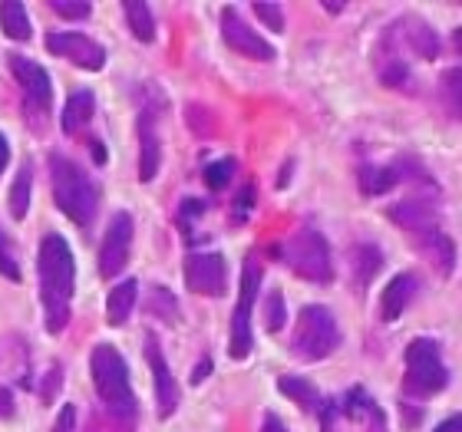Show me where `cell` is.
<instances>
[{"label":"cell","mask_w":462,"mask_h":432,"mask_svg":"<svg viewBox=\"0 0 462 432\" xmlns=\"http://www.w3.org/2000/svg\"><path fill=\"white\" fill-rule=\"evenodd\" d=\"M14 416V393L7 386H0V419H10Z\"/></svg>","instance_id":"obj_37"},{"label":"cell","mask_w":462,"mask_h":432,"mask_svg":"<svg viewBox=\"0 0 462 432\" xmlns=\"http://www.w3.org/2000/svg\"><path fill=\"white\" fill-rule=\"evenodd\" d=\"M50 182H53V198H57L60 212L79 228H89L99 212V188L93 175L63 152H53L50 155Z\"/></svg>","instance_id":"obj_3"},{"label":"cell","mask_w":462,"mask_h":432,"mask_svg":"<svg viewBox=\"0 0 462 432\" xmlns=\"http://www.w3.org/2000/svg\"><path fill=\"white\" fill-rule=\"evenodd\" d=\"M413 169L416 165L410 162V159H400V162H393V165H364V169H360V188H364L366 195H383V192H390L393 185L403 182Z\"/></svg>","instance_id":"obj_18"},{"label":"cell","mask_w":462,"mask_h":432,"mask_svg":"<svg viewBox=\"0 0 462 432\" xmlns=\"http://www.w3.org/2000/svg\"><path fill=\"white\" fill-rule=\"evenodd\" d=\"M288 320V304H284V294L281 290H271L268 300H264V326L271 334H278L281 326Z\"/></svg>","instance_id":"obj_30"},{"label":"cell","mask_w":462,"mask_h":432,"mask_svg":"<svg viewBox=\"0 0 462 432\" xmlns=\"http://www.w3.org/2000/svg\"><path fill=\"white\" fill-rule=\"evenodd\" d=\"M53 432H77V409H73V406H63V409H60Z\"/></svg>","instance_id":"obj_36"},{"label":"cell","mask_w":462,"mask_h":432,"mask_svg":"<svg viewBox=\"0 0 462 432\" xmlns=\"http://www.w3.org/2000/svg\"><path fill=\"white\" fill-rule=\"evenodd\" d=\"M261 432H288V426L281 423L274 413H268V416H264V423H261Z\"/></svg>","instance_id":"obj_39"},{"label":"cell","mask_w":462,"mask_h":432,"mask_svg":"<svg viewBox=\"0 0 462 432\" xmlns=\"http://www.w3.org/2000/svg\"><path fill=\"white\" fill-rule=\"evenodd\" d=\"M281 258L298 278L310 280V284H330L334 280V261H330V244L328 238L314 228L294 231L284 244H281Z\"/></svg>","instance_id":"obj_6"},{"label":"cell","mask_w":462,"mask_h":432,"mask_svg":"<svg viewBox=\"0 0 462 432\" xmlns=\"http://www.w3.org/2000/svg\"><path fill=\"white\" fill-rule=\"evenodd\" d=\"M320 416H324V432H386L383 409L360 386L346 390L334 403H324Z\"/></svg>","instance_id":"obj_7"},{"label":"cell","mask_w":462,"mask_h":432,"mask_svg":"<svg viewBox=\"0 0 462 432\" xmlns=\"http://www.w3.org/2000/svg\"><path fill=\"white\" fill-rule=\"evenodd\" d=\"M337 346H340V326L334 320V314L328 308H320V304H308L298 314L294 336H291L294 356L304 360V363H318V360H328Z\"/></svg>","instance_id":"obj_5"},{"label":"cell","mask_w":462,"mask_h":432,"mask_svg":"<svg viewBox=\"0 0 462 432\" xmlns=\"http://www.w3.org/2000/svg\"><path fill=\"white\" fill-rule=\"evenodd\" d=\"M7 67L14 73L20 87H23V97H27V109L37 115H50V106H53V87H50L47 69L33 63L30 57H20V53H10Z\"/></svg>","instance_id":"obj_11"},{"label":"cell","mask_w":462,"mask_h":432,"mask_svg":"<svg viewBox=\"0 0 462 432\" xmlns=\"http://www.w3.org/2000/svg\"><path fill=\"white\" fill-rule=\"evenodd\" d=\"M133 231L135 221L129 212H116L106 225L103 244H99V274L103 278H116L119 271H125L129 251H133Z\"/></svg>","instance_id":"obj_9"},{"label":"cell","mask_w":462,"mask_h":432,"mask_svg":"<svg viewBox=\"0 0 462 432\" xmlns=\"http://www.w3.org/2000/svg\"><path fill=\"white\" fill-rule=\"evenodd\" d=\"M278 390L288 396V400H294L300 409H308V413H310V409H314V413H320V409H324V400H320L318 386L308 383L304 376H281Z\"/></svg>","instance_id":"obj_23"},{"label":"cell","mask_w":462,"mask_h":432,"mask_svg":"<svg viewBox=\"0 0 462 432\" xmlns=\"http://www.w3.org/2000/svg\"><path fill=\"white\" fill-rule=\"evenodd\" d=\"M235 172H238V162H235V159H218V162L205 165V182H208V188L222 192L225 185L235 179Z\"/></svg>","instance_id":"obj_29"},{"label":"cell","mask_w":462,"mask_h":432,"mask_svg":"<svg viewBox=\"0 0 462 432\" xmlns=\"http://www.w3.org/2000/svg\"><path fill=\"white\" fill-rule=\"evenodd\" d=\"M145 308H149V314H152L155 320H162V324H175V320H179V300H175L172 290L162 288V284H155V288L149 290Z\"/></svg>","instance_id":"obj_28"},{"label":"cell","mask_w":462,"mask_h":432,"mask_svg":"<svg viewBox=\"0 0 462 432\" xmlns=\"http://www.w3.org/2000/svg\"><path fill=\"white\" fill-rule=\"evenodd\" d=\"M416 294H420V278L410 274V271L396 274V278L390 280V288L383 290V298H380V317H383L386 324H390V320H400Z\"/></svg>","instance_id":"obj_17"},{"label":"cell","mask_w":462,"mask_h":432,"mask_svg":"<svg viewBox=\"0 0 462 432\" xmlns=\"http://www.w3.org/2000/svg\"><path fill=\"white\" fill-rule=\"evenodd\" d=\"M406 373H403V393L410 400H430V396L443 393L449 383V370L443 363V350L436 340L420 336L406 346L403 354Z\"/></svg>","instance_id":"obj_4"},{"label":"cell","mask_w":462,"mask_h":432,"mask_svg":"<svg viewBox=\"0 0 462 432\" xmlns=\"http://www.w3.org/2000/svg\"><path fill=\"white\" fill-rule=\"evenodd\" d=\"M254 17L268 30H274V33H281V30L288 27V17H284V7H281V4H254Z\"/></svg>","instance_id":"obj_32"},{"label":"cell","mask_w":462,"mask_h":432,"mask_svg":"<svg viewBox=\"0 0 462 432\" xmlns=\"http://www.w3.org/2000/svg\"><path fill=\"white\" fill-rule=\"evenodd\" d=\"M93 113H97V97L89 93V89H77V93H69L67 106H63V133L67 135H77L83 133L89 125V119H93Z\"/></svg>","instance_id":"obj_20"},{"label":"cell","mask_w":462,"mask_h":432,"mask_svg":"<svg viewBox=\"0 0 462 432\" xmlns=\"http://www.w3.org/2000/svg\"><path fill=\"white\" fill-rule=\"evenodd\" d=\"M50 7H53V14H60L63 20H87L89 14H93V7H89L87 0H79V4H63V0H53Z\"/></svg>","instance_id":"obj_34"},{"label":"cell","mask_w":462,"mask_h":432,"mask_svg":"<svg viewBox=\"0 0 462 432\" xmlns=\"http://www.w3.org/2000/svg\"><path fill=\"white\" fill-rule=\"evenodd\" d=\"M222 37H225V43L235 50V53H241V57L261 60V63L274 60V47L261 37L258 30L251 27L248 20L241 17L238 7H225L222 10Z\"/></svg>","instance_id":"obj_12"},{"label":"cell","mask_w":462,"mask_h":432,"mask_svg":"<svg viewBox=\"0 0 462 432\" xmlns=\"http://www.w3.org/2000/svg\"><path fill=\"white\" fill-rule=\"evenodd\" d=\"M89 373H93V386H97L99 400L106 406L113 432H135L139 406H135L129 366H125L123 354L113 344H97L89 354Z\"/></svg>","instance_id":"obj_2"},{"label":"cell","mask_w":462,"mask_h":432,"mask_svg":"<svg viewBox=\"0 0 462 432\" xmlns=\"http://www.w3.org/2000/svg\"><path fill=\"white\" fill-rule=\"evenodd\" d=\"M258 288H261V264L254 258L245 261L241 268V294L238 308L231 314V340H228V356L231 360H245L251 354V317H254V304H258Z\"/></svg>","instance_id":"obj_8"},{"label":"cell","mask_w":462,"mask_h":432,"mask_svg":"<svg viewBox=\"0 0 462 432\" xmlns=\"http://www.w3.org/2000/svg\"><path fill=\"white\" fill-rule=\"evenodd\" d=\"M212 373V360L205 356V360H199V366H195V373H192V383H202L205 376Z\"/></svg>","instance_id":"obj_40"},{"label":"cell","mask_w":462,"mask_h":432,"mask_svg":"<svg viewBox=\"0 0 462 432\" xmlns=\"http://www.w3.org/2000/svg\"><path fill=\"white\" fill-rule=\"evenodd\" d=\"M7 162H10V145H7V139H4V133H0V175H4Z\"/></svg>","instance_id":"obj_42"},{"label":"cell","mask_w":462,"mask_h":432,"mask_svg":"<svg viewBox=\"0 0 462 432\" xmlns=\"http://www.w3.org/2000/svg\"><path fill=\"white\" fill-rule=\"evenodd\" d=\"M324 10H328V14H340V10H344V4H324Z\"/></svg>","instance_id":"obj_43"},{"label":"cell","mask_w":462,"mask_h":432,"mask_svg":"<svg viewBox=\"0 0 462 432\" xmlns=\"http://www.w3.org/2000/svg\"><path fill=\"white\" fill-rule=\"evenodd\" d=\"M135 300H139V280L135 278H125L123 284H116L109 290V300H106V320L113 326H123L129 320V314L135 310Z\"/></svg>","instance_id":"obj_21"},{"label":"cell","mask_w":462,"mask_h":432,"mask_svg":"<svg viewBox=\"0 0 462 432\" xmlns=\"http://www.w3.org/2000/svg\"><path fill=\"white\" fill-rule=\"evenodd\" d=\"M386 33H390L393 43H403L406 50H413L420 60H436L439 57V50H443V43H439V37H436V30L420 17L396 20Z\"/></svg>","instance_id":"obj_15"},{"label":"cell","mask_w":462,"mask_h":432,"mask_svg":"<svg viewBox=\"0 0 462 432\" xmlns=\"http://www.w3.org/2000/svg\"><path fill=\"white\" fill-rule=\"evenodd\" d=\"M123 14H125L129 30H133V37L143 40V43H152V37H155L152 7H149V4H139V0H129V4H123Z\"/></svg>","instance_id":"obj_26"},{"label":"cell","mask_w":462,"mask_h":432,"mask_svg":"<svg viewBox=\"0 0 462 432\" xmlns=\"http://www.w3.org/2000/svg\"><path fill=\"white\" fill-rule=\"evenodd\" d=\"M443 87H446V97H449V109H453V115H459V69H449L443 77Z\"/></svg>","instance_id":"obj_35"},{"label":"cell","mask_w":462,"mask_h":432,"mask_svg":"<svg viewBox=\"0 0 462 432\" xmlns=\"http://www.w3.org/2000/svg\"><path fill=\"white\" fill-rule=\"evenodd\" d=\"M0 27H4V33H7L10 40H17V43H27L30 33H33L27 7H23V4H14V0L0 4Z\"/></svg>","instance_id":"obj_25"},{"label":"cell","mask_w":462,"mask_h":432,"mask_svg":"<svg viewBox=\"0 0 462 432\" xmlns=\"http://www.w3.org/2000/svg\"><path fill=\"white\" fill-rule=\"evenodd\" d=\"M202 215H205V202H199V198H185V202L179 205V215H175V221H179V228L185 231V241H195L192 221L202 218Z\"/></svg>","instance_id":"obj_31"},{"label":"cell","mask_w":462,"mask_h":432,"mask_svg":"<svg viewBox=\"0 0 462 432\" xmlns=\"http://www.w3.org/2000/svg\"><path fill=\"white\" fill-rule=\"evenodd\" d=\"M380 268H383L380 248H374V244H354V251H350V278H354L356 288L370 284Z\"/></svg>","instance_id":"obj_22"},{"label":"cell","mask_w":462,"mask_h":432,"mask_svg":"<svg viewBox=\"0 0 462 432\" xmlns=\"http://www.w3.org/2000/svg\"><path fill=\"white\" fill-rule=\"evenodd\" d=\"M30 182H33V169H30V162H23L14 185H10V215L17 221L27 218L30 212Z\"/></svg>","instance_id":"obj_27"},{"label":"cell","mask_w":462,"mask_h":432,"mask_svg":"<svg viewBox=\"0 0 462 432\" xmlns=\"http://www.w3.org/2000/svg\"><path fill=\"white\" fill-rule=\"evenodd\" d=\"M386 215L400 225V228L413 231V234H420V231L426 228H436V218H433V205L423 202V198H406V202H396L393 208H386Z\"/></svg>","instance_id":"obj_19"},{"label":"cell","mask_w":462,"mask_h":432,"mask_svg":"<svg viewBox=\"0 0 462 432\" xmlns=\"http://www.w3.org/2000/svg\"><path fill=\"white\" fill-rule=\"evenodd\" d=\"M47 50L53 57L69 60V63L79 69H93V73H97V69L106 67V50L99 47L93 37H87V33H77V30L47 33Z\"/></svg>","instance_id":"obj_10"},{"label":"cell","mask_w":462,"mask_h":432,"mask_svg":"<svg viewBox=\"0 0 462 432\" xmlns=\"http://www.w3.org/2000/svg\"><path fill=\"white\" fill-rule=\"evenodd\" d=\"M416 241H420V248L430 254V258L439 264L443 271H453V264H456V248H453V241L446 238L443 231L439 228H426V231H420V234H413Z\"/></svg>","instance_id":"obj_24"},{"label":"cell","mask_w":462,"mask_h":432,"mask_svg":"<svg viewBox=\"0 0 462 432\" xmlns=\"http://www.w3.org/2000/svg\"><path fill=\"white\" fill-rule=\"evenodd\" d=\"M162 165V142H159V119L149 106L139 113V182H152Z\"/></svg>","instance_id":"obj_16"},{"label":"cell","mask_w":462,"mask_h":432,"mask_svg":"<svg viewBox=\"0 0 462 432\" xmlns=\"http://www.w3.org/2000/svg\"><path fill=\"white\" fill-rule=\"evenodd\" d=\"M433 432H462V416H449V419H443Z\"/></svg>","instance_id":"obj_41"},{"label":"cell","mask_w":462,"mask_h":432,"mask_svg":"<svg viewBox=\"0 0 462 432\" xmlns=\"http://www.w3.org/2000/svg\"><path fill=\"white\" fill-rule=\"evenodd\" d=\"M251 198H254V188H245V192L238 195V221H245V215L251 212Z\"/></svg>","instance_id":"obj_38"},{"label":"cell","mask_w":462,"mask_h":432,"mask_svg":"<svg viewBox=\"0 0 462 432\" xmlns=\"http://www.w3.org/2000/svg\"><path fill=\"white\" fill-rule=\"evenodd\" d=\"M37 278H40V304H43V326L47 334H63L69 324V300L77 288V264L67 238L50 231L40 238L37 248Z\"/></svg>","instance_id":"obj_1"},{"label":"cell","mask_w":462,"mask_h":432,"mask_svg":"<svg viewBox=\"0 0 462 432\" xmlns=\"http://www.w3.org/2000/svg\"><path fill=\"white\" fill-rule=\"evenodd\" d=\"M0 274L7 280H20V264L17 254H14V244H10L7 231L0 228Z\"/></svg>","instance_id":"obj_33"},{"label":"cell","mask_w":462,"mask_h":432,"mask_svg":"<svg viewBox=\"0 0 462 432\" xmlns=\"http://www.w3.org/2000/svg\"><path fill=\"white\" fill-rule=\"evenodd\" d=\"M145 360L152 366V380H155V403H159V416L169 419L175 413V406H179V386H175L172 373H169V363H165V354L159 340L152 334L145 336Z\"/></svg>","instance_id":"obj_14"},{"label":"cell","mask_w":462,"mask_h":432,"mask_svg":"<svg viewBox=\"0 0 462 432\" xmlns=\"http://www.w3.org/2000/svg\"><path fill=\"white\" fill-rule=\"evenodd\" d=\"M185 284L195 290V294H205V298H222L225 288H228V268H225L222 254H189L185 261Z\"/></svg>","instance_id":"obj_13"}]
</instances>
